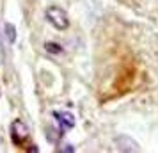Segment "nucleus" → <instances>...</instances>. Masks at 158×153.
<instances>
[{
	"label": "nucleus",
	"mask_w": 158,
	"mask_h": 153,
	"mask_svg": "<svg viewBox=\"0 0 158 153\" xmlns=\"http://www.w3.org/2000/svg\"><path fill=\"white\" fill-rule=\"evenodd\" d=\"M46 20L59 30H66L69 27V18L66 15V11L57 7V6H52L46 9Z\"/></svg>",
	"instance_id": "f257e3e1"
},
{
	"label": "nucleus",
	"mask_w": 158,
	"mask_h": 153,
	"mask_svg": "<svg viewBox=\"0 0 158 153\" xmlns=\"http://www.w3.org/2000/svg\"><path fill=\"white\" fill-rule=\"evenodd\" d=\"M29 137V128L25 126L23 121H15L11 125V139L16 146H22Z\"/></svg>",
	"instance_id": "f03ea898"
},
{
	"label": "nucleus",
	"mask_w": 158,
	"mask_h": 153,
	"mask_svg": "<svg viewBox=\"0 0 158 153\" xmlns=\"http://www.w3.org/2000/svg\"><path fill=\"white\" fill-rule=\"evenodd\" d=\"M53 116L57 119L60 130H68V128H73L75 126V117L69 112H53Z\"/></svg>",
	"instance_id": "7ed1b4c3"
},
{
	"label": "nucleus",
	"mask_w": 158,
	"mask_h": 153,
	"mask_svg": "<svg viewBox=\"0 0 158 153\" xmlns=\"http://www.w3.org/2000/svg\"><path fill=\"white\" fill-rule=\"evenodd\" d=\"M46 50L52 52V53H60L62 48H60L59 45H55V43H46Z\"/></svg>",
	"instance_id": "20e7f679"
},
{
	"label": "nucleus",
	"mask_w": 158,
	"mask_h": 153,
	"mask_svg": "<svg viewBox=\"0 0 158 153\" xmlns=\"http://www.w3.org/2000/svg\"><path fill=\"white\" fill-rule=\"evenodd\" d=\"M6 30H7V37H9V41H15V27H13L11 23H7V25H6Z\"/></svg>",
	"instance_id": "39448f33"
}]
</instances>
